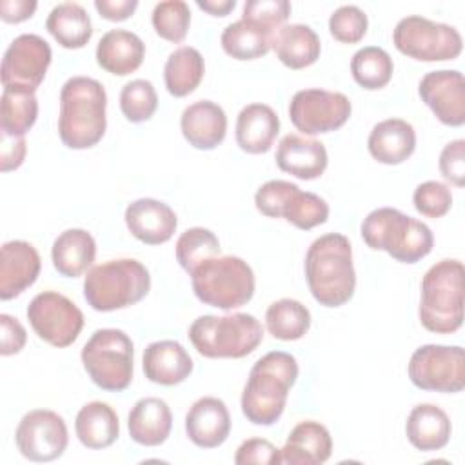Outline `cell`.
I'll list each match as a JSON object with an SVG mask.
<instances>
[{
	"label": "cell",
	"instance_id": "18",
	"mask_svg": "<svg viewBox=\"0 0 465 465\" xmlns=\"http://www.w3.org/2000/svg\"><path fill=\"white\" fill-rule=\"evenodd\" d=\"M40 265V254L29 242H5L0 251V298L20 296L36 282Z\"/></svg>",
	"mask_w": 465,
	"mask_h": 465
},
{
	"label": "cell",
	"instance_id": "30",
	"mask_svg": "<svg viewBox=\"0 0 465 465\" xmlns=\"http://www.w3.org/2000/svg\"><path fill=\"white\" fill-rule=\"evenodd\" d=\"M272 49L289 69H303L320 58L322 44L316 31L309 25L287 24L272 35Z\"/></svg>",
	"mask_w": 465,
	"mask_h": 465
},
{
	"label": "cell",
	"instance_id": "33",
	"mask_svg": "<svg viewBox=\"0 0 465 465\" xmlns=\"http://www.w3.org/2000/svg\"><path fill=\"white\" fill-rule=\"evenodd\" d=\"M45 29L65 49H80L93 36V25L87 11L74 2H64L51 9Z\"/></svg>",
	"mask_w": 465,
	"mask_h": 465
},
{
	"label": "cell",
	"instance_id": "46",
	"mask_svg": "<svg viewBox=\"0 0 465 465\" xmlns=\"http://www.w3.org/2000/svg\"><path fill=\"white\" fill-rule=\"evenodd\" d=\"M234 463L249 465V463H282L280 449H276L269 440L263 438H249L245 440L234 454Z\"/></svg>",
	"mask_w": 465,
	"mask_h": 465
},
{
	"label": "cell",
	"instance_id": "48",
	"mask_svg": "<svg viewBox=\"0 0 465 465\" xmlns=\"http://www.w3.org/2000/svg\"><path fill=\"white\" fill-rule=\"evenodd\" d=\"M25 138L24 136H9L0 133V169L4 173L18 169L25 158Z\"/></svg>",
	"mask_w": 465,
	"mask_h": 465
},
{
	"label": "cell",
	"instance_id": "43",
	"mask_svg": "<svg viewBox=\"0 0 465 465\" xmlns=\"http://www.w3.org/2000/svg\"><path fill=\"white\" fill-rule=\"evenodd\" d=\"M367 15L358 5H341L329 18L331 35L341 44H356L367 33Z\"/></svg>",
	"mask_w": 465,
	"mask_h": 465
},
{
	"label": "cell",
	"instance_id": "42",
	"mask_svg": "<svg viewBox=\"0 0 465 465\" xmlns=\"http://www.w3.org/2000/svg\"><path fill=\"white\" fill-rule=\"evenodd\" d=\"M291 4L287 0H247L242 20L274 35L289 18Z\"/></svg>",
	"mask_w": 465,
	"mask_h": 465
},
{
	"label": "cell",
	"instance_id": "26",
	"mask_svg": "<svg viewBox=\"0 0 465 465\" xmlns=\"http://www.w3.org/2000/svg\"><path fill=\"white\" fill-rule=\"evenodd\" d=\"M145 56L142 38L127 29L107 31L96 45V62L111 74L125 76L134 73Z\"/></svg>",
	"mask_w": 465,
	"mask_h": 465
},
{
	"label": "cell",
	"instance_id": "12",
	"mask_svg": "<svg viewBox=\"0 0 465 465\" xmlns=\"http://www.w3.org/2000/svg\"><path fill=\"white\" fill-rule=\"evenodd\" d=\"M407 372L421 391L460 392L465 387V352L460 345H421L412 352Z\"/></svg>",
	"mask_w": 465,
	"mask_h": 465
},
{
	"label": "cell",
	"instance_id": "8",
	"mask_svg": "<svg viewBox=\"0 0 465 465\" xmlns=\"http://www.w3.org/2000/svg\"><path fill=\"white\" fill-rule=\"evenodd\" d=\"M194 296L211 307L231 311L251 302L254 294V272L238 256H214L193 272Z\"/></svg>",
	"mask_w": 465,
	"mask_h": 465
},
{
	"label": "cell",
	"instance_id": "45",
	"mask_svg": "<svg viewBox=\"0 0 465 465\" xmlns=\"http://www.w3.org/2000/svg\"><path fill=\"white\" fill-rule=\"evenodd\" d=\"M440 173L452 185H465V140H452L441 149Z\"/></svg>",
	"mask_w": 465,
	"mask_h": 465
},
{
	"label": "cell",
	"instance_id": "5",
	"mask_svg": "<svg viewBox=\"0 0 465 465\" xmlns=\"http://www.w3.org/2000/svg\"><path fill=\"white\" fill-rule=\"evenodd\" d=\"M463 263L441 260L421 280L420 322L436 334H452L463 323Z\"/></svg>",
	"mask_w": 465,
	"mask_h": 465
},
{
	"label": "cell",
	"instance_id": "32",
	"mask_svg": "<svg viewBox=\"0 0 465 465\" xmlns=\"http://www.w3.org/2000/svg\"><path fill=\"white\" fill-rule=\"evenodd\" d=\"M74 430L84 447L96 450L111 447L118 440L120 423L111 405L104 401H89L78 411Z\"/></svg>",
	"mask_w": 465,
	"mask_h": 465
},
{
	"label": "cell",
	"instance_id": "14",
	"mask_svg": "<svg viewBox=\"0 0 465 465\" xmlns=\"http://www.w3.org/2000/svg\"><path fill=\"white\" fill-rule=\"evenodd\" d=\"M53 53L49 44L33 33L16 36L2 58V85L7 91L35 93L44 82Z\"/></svg>",
	"mask_w": 465,
	"mask_h": 465
},
{
	"label": "cell",
	"instance_id": "35",
	"mask_svg": "<svg viewBox=\"0 0 465 465\" xmlns=\"http://www.w3.org/2000/svg\"><path fill=\"white\" fill-rule=\"evenodd\" d=\"M220 44L236 60H254L272 49V35L245 20H238L223 29Z\"/></svg>",
	"mask_w": 465,
	"mask_h": 465
},
{
	"label": "cell",
	"instance_id": "29",
	"mask_svg": "<svg viewBox=\"0 0 465 465\" xmlns=\"http://www.w3.org/2000/svg\"><path fill=\"white\" fill-rule=\"evenodd\" d=\"M450 420L443 409L432 403L416 405L407 418L405 432L412 447L423 452L440 450L450 440Z\"/></svg>",
	"mask_w": 465,
	"mask_h": 465
},
{
	"label": "cell",
	"instance_id": "28",
	"mask_svg": "<svg viewBox=\"0 0 465 465\" xmlns=\"http://www.w3.org/2000/svg\"><path fill=\"white\" fill-rule=\"evenodd\" d=\"M171 427L173 414L169 405L154 396L138 400L127 416L131 440L145 447L162 445L169 438Z\"/></svg>",
	"mask_w": 465,
	"mask_h": 465
},
{
	"label": "cell",
	"instance_id": "22",
	"mask_svg": "<svg viewBox=\"0 0 465 465\" xmlns=\"http://www.w3.org/2000/svg\"><path fill=\"white\" fill-rule=\"evenodd\" d=\"M180 127L189 145L194 149L211 151L225 138L227 116L218 104L211 100H198L183 109Z\"/></svg>",
	"mask_w": 465,
	"mask_h": 465
},
{
	"label": "cell",
	"instance_id": "34",
	"mask_svg": "<svg viewBox=\"0 0 465 465\" xmlns=\"http://www.w3.org/2000/svg\"><path fill=\"white\" fill-rule=\"evenodd\" d=\"M205 71L203 56L198 49L191 45H182L174 49L163 67V80L167 91L176 96L191 94L202 82Z\"/></svg>",
	"mask_w": 465,
	"mask_h": 465
},
{
	"label": "cell",
	"instance_id": "11",
	"mask_svg": "<svg viewBox=\"0 0 465 465\" xmlns=\"http://www.w3.org/2000/svg\"><path fill=\"white\" fill-rule=\"evenodd\" d=\"M256 209L269 218H283L298 229L309 231L329 218L327 202L309 191H302L287 180H269L254 194Z\"/></svg>",
	"mask_w": 465,
	"mask_h": 465
},
{
	"label": "cell",
	"instance_id": "25",
	"mask_svg": "<svg viewBox=\"0 0 465 465\" xmlns=\"http://www.w3.org/2000/svg\"><path fill=\"white\" fill-rule=\"evenodd\" d=\"M332 440L325 425L307 420L300 421L291 434L282 454V463L289 465H320L331 458Z\"/></svg>",
	"mask_w": 465,
	"mask_h": 465
},
{
	"label": "cell",
	"instance_id": "50",
	"mask_svg": "<svg viewBox=\"0 0 465 465\" xmlns=\"http://www.w3.org/2000/svg\"><path fill=\"white\" fill-rule=\"evenodd\" d=\"M35 9H36L35 0H2L0 18L7 24H18L31 18Z\"/></svg>",
	"mask_w": 465,
	"mask_h": 465
},
{
	"label": "cell",
	"instance_id": "1",
	"mask_svg": "<svg viewBox=\"0 0 465 465\" xmlns=\"http://www.w3.org/2000/svg\"><path fill=\"white\" fill-rule=\"evenodd\" d=\"M305 278L320 305L340 307L347 303L356 287L352 249L347 236L329 232L316 238L305 254Z\"/></svg>",
	"mask_w": 465,
	"mask_h": 465
},
{
	"label": "cell",
	"instance_id": "10",
	"mask_svg": "<svg viewBox=\"0 0 465 465\" xmlns=\"http://www.w3.org/2000/svg\"><path fill=\"white\" fill-rule=\"evenodd\" d=\"M392 42L400 53L420 62L454 60L463 49V40L456 27L420 15L401 18L392 31Z\"/></svg>",
	"mask_w": 465,
	"mask_h": 465
},
{
	"label": "cell",
	"instance_id": "44",
	"mask_svg": "<svg viewBox=\"0 0 465 465\" xmlns=\"http://www.w3.org/2000/svg\"><path fill=\"white\" fill-rule=\"evenodd\" d=\"M412 202L421 216L441 218L452 207V193L445 183L429 180L414 189Z\"/></svg>",
	"mask_w": 465,
	"mask_h": 465
},
{
	"label": "cell",
	"instance_id": "38",
	"mask_svg": "<svg viewBox=\"0 0 465 465\" xmlns=\"http://www.w3.org/2000/svg\"><path fill=\"white\" fill-rule=\"evenodd\" d=\"M38 102L35 93L4 89L0 98V133L24 136L36 122Z\"/></svg>",
	"mask_w": 465,
	"mask_h": 465
},
{
	"label": "cell",
	"instance_id": "41",
	"mask_svg": "<svg viewBox=\"0 0 465 465\" xmlns=\"http://www.w3.org/2000/svg\"><path fill=\"white\" fill-rule=\"evenodd\" d=\"M158 107V96L154 85L149 80L136 78L127 82L120 93V109L124 116L133 122L140 124L149 120Z\"/></svg>",
	"mask_w": 465,
	"mask_h": 465
},
{
	"label": "cell",
	"instance_id": "6",
	"mask_svg": "<svg viewBox=\"0 0 465 465\" xmlns=\"http://www.w3.org/2000/svg\"><path fill=\"white\" fill-rule=\"evenodd\" d=\"M151 289L145 265L134 258H120L98 263L84 280L85 302L100 312H109L138 303Z\"/></svg>",
	"mask_w": 465,
	"mask_h": 465
},
{
	"label": "cell",
	"instance_id": "47",
	"mask_svg": "<svg viewBox=\"0 0 465 465\" xmlns=\"http://www.w3.org/2000/svg\"><path fill=\"white\" fill-rule=\"evenodd\" d=\"M0 327H2V343H0V354L11 356L24 349L27 334L24 325L13 318L11 314H0Z\"/></svg>",
	"mask_w": 465,
	"mask_h": 465
},
{
	"label": "cell",
	"instance_id": "39",
	"mask_svg": "<svg viewBox=\"0 0 465 465\" xmlns=\"http://www.w3.org/2000/svg\"><path fill=\"white\" fill-rule=\"evenodd\" d=\"M174 252L182 269L191 274L198 265L220 254V242L213 231L205 227H191L176 240Z\"/></svg>",
	"mask_w": 465,
	"mask_h": 465
},
{
	"label": "cell",
	"instance_id": "7",
	"mask_svg": "<svg viewBox=\"0 0 465 465\" xmlns=\"http://www.w3.org/2000/svg\"><path fill=\"white\" fill-rule=\"evenodd\" d=\"M263 338L260 322L247 312L225 316L203 314L189 327V340L205 358H243Z\"/></svg>",
	"mask_w": 465,
	"mask_h": 465
},
{
	"label": "cell",
	"instance_id": "23",
	"mask_svg": "<svg viewBox=\"0 0 465 465\" xmlns=\"http://www.w3.org/2000/svg\"><path fill=\"white\" fill-rule=\"evenodd\" d=\"M145 378L158 385H178L193 372V360L182 343L174 340L153 341L142 358Z\"/></svg>",
	"mask_w": 465,
	"mask_h": 465
},
{
	"label": "cell",
	"instance_id": "4",
	"mask_svg": "<svg viewBox=\"0 0 465 465\" xmlns=\"http://www.w3.org/2000/svg\"><path fill=\"white\" fill-rule=\"evenodd\" d=\"M361 238L371 249L385 251L401 263L420 262L434 245V236L427 223L394 207L371 211L361 222Z\"/></svg>",
	"mask_w": 465,
	"mask_h": 465
},
{
	"label": "cell",
	"instance_id": "40",
	"mask_svg": "<svg viewBox=\"0 0 465 465\" xmlns=\"http://www.w3.org/2000/svg\"><path fill=\"white\" fill-rule=\"evenodd\" d=\"M151 20L158 36L180 44L191 25V9L183 0H165L154 5Z\"/></svg>",
	"mask_w": 465,
	"mask_h": 465
},
{
	"label": "cell",
	"instance_id": "49",
	"mask_svg": "<svg viewBox=\"0 0 465 465\" xmlns=\"http://www.w3.org/2000/svg\"><path fill=\"white\" fill-rule=\"evenodd\" d=\"M94 7L105 20L122 22L127 20L138 7L136 0H94Z\"/></svg>",
	"mask_w": 465,
	"mask_h": 465
},
{
	"label": "cell",
	"instance_id": "2",
	"mask_svg": "<svg viewBox=\"0 0 465 465\" xmlns=\"http://www.w3.org/2000/svg\"><path fill=\"white\" fill-rule=\"evenodd\" d=\"M107 94L104 85L89 76L69 78L60 91L58 134L69 149L96 145L107 127Z\"/></svg>",
	"mask_w": 465,
	"mask_h": 465
},
{
	"label": "cell",
	"instance_id": "36",
	"mask_svg": "<svg viewBox=\"0 0 465 465\" xmlns=\"http://www.w3.org/2000/svg\"><path fill=\"white\" fill-rule=\"evenodd\" d=\"M265 327L276 340H300L311 327V312L298 300L282 298L267 307Z\"/></svg>",
	"mask_w": 465,
	"mask_h": 465
},
{
	"label": "cell",
	"instance_id": "37",
	"mask_svg": "<svg viewBox=\"0 0 465 465\" xmlns=\"http://www.w3.org/2000/svg\"><path fill=\"white\" fill-rule=\"evenodd\" d=\"M351 73L354 82L369 91L385 87L394 73L391 54L376 45L358 49L351 60Z\"/></svg>",
	"mask_w": 465,
	"mask_h": 465
},
{
	"label": "cell",
	"instance_id": "21",
	"mask_svg": "<svg viewBox=\"0 0 465 465\" xmlns=\"http://www.w3.org/2000/svg\"><path fill=\"white\" fill-rule=\"evenodd\" d=\"M274 160L283 173L314 180L327 169V149L320 140L289 133L280 140Z\"/></svg>",
	"mask_w": 465,
	"mask_h": 465
},
{
	"label": "cell",
	"instance_id": "3",
	"mask_svg": "<svg viewBox=\"0 0 465 465\" xmlns=\"http://www.w3.org/2000/svg\"><path fill=\"white\" fill-rule=\"evenodd\" d=\"M298 378L296 358L283 351L262 356L251 369L242 392V412L254 425H272L283 414Z\"/></svg>",
	"mask_w": 465,
	"mask_h": 465
},
{
	"label": "cell",
	"instance_id": "15",
	"mask_svg": "<svg viewBox=\"0 0 465 465\" xmlns=\"http://www.w3.org/2000/svg\"><path fill=\"white\" fill-rule=\"evenodd\" d=\"M352 105L343 93L302 89L289 104V118L303 134H320L340 129L351 116Z\"/></svg>",
	"mask_w": 465,
	"mask_h": 465
},
{
	"label": "cell",
	"instance_id": "17",
	"mask_svg": "<svg viewBox=\"0 0 465 465\" xmlns=\"http://www.w3.org/2000/svg\"><path fill=\"white\" fill-rule=\"evenodd\" d=\"M420 98L434 116L450 127L465 124V80L456 69L427 73L418 85Z\"/></svg>",
	"mask_w": 465,
	"mask_h": 465
},
{
	"label": "cell",
	"instance_id": "24",
	"mask_svg": "<svg viewBox=\"0 0 465 465\" xmlns=\"http://www.w3.org/2000/svg\"><path fill=\"white\" fill-rule=\"evenodd\" d=\"M367 147L376 162L398 165L414 153L416 131L407 120L387 118L372 127Z\"/></svg>",
	"mask_w": 465,
	"mask_h": 465
},
{
	"label": "cell",
	"instance_id": "51",
	"mask_svg": "<svg viewBox=\"0 0 465 465\" xmlns=\"http://www.w3.org/2000/svg\"><path fill=\"white\" fill-rule=\"evenodd\" d=\"M196 5L213 16H225L236 7V0H196Z\"/></svg>",
	"mask_w": 465,
	"mask_h": 465
},
{
	"label": "cell",
	"instance_id": "19",
	"mask_svg": "<svg viewBox=\"0 0 465 465\" xmlns=\"http://www.w3.org/2000/svg\"><path fill=\"white\" fill-rule=\"evenodd\" d=\"M124 218L129 232L147 245L165 243L178 225L174 211L154 198L134 200L127 205Z\"/></svg>",
	"mask_w": 465,
	"mask_h": 465
},
{
	"label": "cell",
	"instance_id": "13",
	"mask_svg": "<svg viewBox=\"0 0 465 465\" xmlns=\"http://www.w3.org/2000/svg\"><path fill=\"white\" fill-rule=\"evenodd\" d=\"M27 320L36 336L53 347H69L84 327L82 311L64 294L44 291L27 305Z\"/></svg>",
	"mask_w": 465,
	"mask_h": 465
},
{
	"label": "cell",
	"instance_id": "27",
	"mask_svg": "<svg viewBox=\"0 0 465 465\" xmlns=\"http://www.w3.org/2000/svg\"><path fill=\"white\" fill-rule=\"evenodd\" d=\"M280 133V118L265 104L245 105L236 118V143L251 154L267 153Z\"/></svg>",
	"mask_w": 465,
	"mask_h": 465
},
{
	"label": "cell",
	"instance_id": "20",
	"mask_svg": "<svg viewBox=\"0 0 465 465\" xmlns=\"http://www.w3.org/2000/svg\"><path fill=\"white\" fill-rule=\"evenodd\" d=\"M185 432L196 447H220L231 432V414L227 405L214 396L196 400L187 411Z\"/></svg>",
	"mask_w": 465,
	"mask_h": 465
},
{
	"label": "cell",
	"instance_id": "31",
	"mask_svg": "<svg viewBox=\"0 0 465 465\" xmlns=\"http://www.w3.org/2000/svg\"><path fill=\"white\" fill-rule=\"evenodd\" d=\"M96 256L94 238L85 229H67L53 243L51 258L54 269L67 278L85 272Z\"/></svg>",
	"mask_w": 465,
	"mask_h": 465
},
{
	"label": "cell",
	"instance_id": "16",
	"mask_svg": "<svg viewBox=\"0 0 465 465\" xmlns=\"http://www.w3.org/2000/svg\"><path fill=\"white\" fill-rule=\"evenodd\" d=\"M15 441L20 454L31 461H53L67 449V425L49 409H35L22 416Z\"/></svg>",
	"mask_w": 465,
	"mask_h": 465
},
{
	"label": "cell",
	"instance_id": "9",
	"mask_svg": "<svg viewBox=\"0 0 465 465\" xmlns=\"http://www.w3.org/2000/svg\"><path fill=\"white\" fill-rule=\"evenodd\" d=\"M131 338L120 329H98L82 347V363L94 385L104 391L118 392L133 380Z\"/></svg>",
	"mask_w": 465,
	"mask_h": 465
}]
</instances>
